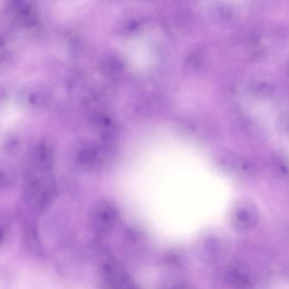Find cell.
Wrapping results in <instances>:
<instances>
[{"label":"cell","mask_w":289,"mask_h":289,"mask_svg":"<svg viewBox=\"0 0 289 289\" xmlns=\"http://www.w3.org/2000/svg\"><path fill=\"white\" fill-rule=\"evenodd\" d=\"M200 260L207 263H214L221 258L226 250V244L219 235H209L200 242L198 248Z\"/></svg>","instance_id":"3957f363"},{"label":"cell","mask_w":289,"mask_h":289,"mask_svg":"<svg viewBox=\"0 0 289 289\" xmlns=\"http://www.w3.org/2000/svg\"><path fill=\"white\" fill-rule=\"evenodd\" d=\"M260 213L256 207L250 203H241L231 213V222L234 228L240 231H250L256 226Z\"/></svg>","instance_id":"7a4b0ae2"},{"label":"cell","mask_w":289,"mask_h":289,"mask_svg":"<svg viewBox=\"0 0 289 289\" xmlns=\"http://www.w3.org/2000/svg\"><path fill=\"white\" fill-rule=\"evenodd\" d=\"M117 221L116 209L107 203L97 205L91 216L92 228L99 235L107 234L114 228Z\"/></svg>","instance_id":"6da1fadb"}]
</instances>
